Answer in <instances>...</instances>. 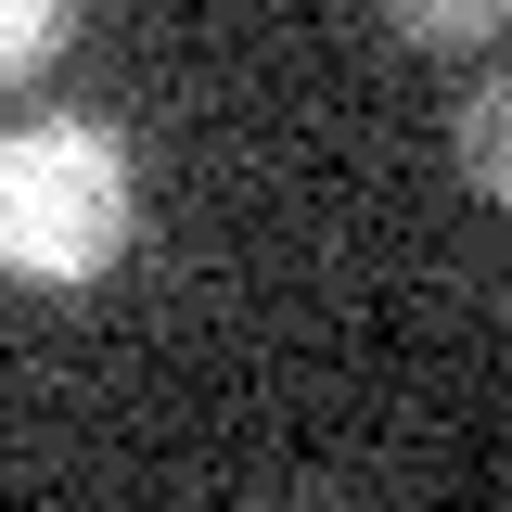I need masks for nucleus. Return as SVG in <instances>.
<instances>
[{"label":"nucleus","mask_w":512,"mask_h":512,"mask_svg":"<svg viewBox=\"0 0 512 512\" xmlns=\"http://www.w3.org/2000/svg\"><path fill=\"white\" fill-rule=\"evenodd\" d=\"M384 26H397V39H423V52H461V39H500L512 0H384Z\"/></svg>","instance_id":"obj_3"},{"label":"nucleus","mask_w":512,"mask_h":512,"mask_svg":"<svg viewBox=\"0 0 512 512\" xmlns=\"http://www.w3.org/2000/svg\"><path fill=\"white\" fill-rule=\"evenodd\" d=\"M128 256V154L90 116L0 128V269L13 282H90Z\"/></svg>","instance_id":"obj_1"},{"label":"nucleus","mask_w":512,"mask_h":512,"mask_svg":"<svg viewBox=\"0 0 512 512\" xmlns=\"http://www.w3.org/2000/svg\"><path fill=\"white\" fill-rule=\"evenodd\" d=\"M64 39H77V0H0V90H13V77H39Z\"/></svg>","instance_id":"obj_4"},{"label":"nucleus","mask_w":512,"mask_h":512,"mask_svg":"<svg viewBox=\"0 0 512 512\" xmlns=\"http://www.w3.org/2000/svg\"><path fill=\"white\" fill-rule=\"evenodd\" d=\"M461 180L512 218V77H487V90L461 103Z\"/></svg>","instance_id":"obj_2"}]
</instances>
